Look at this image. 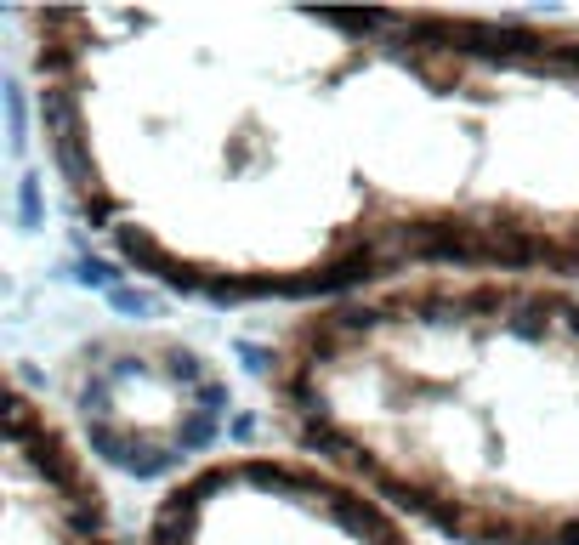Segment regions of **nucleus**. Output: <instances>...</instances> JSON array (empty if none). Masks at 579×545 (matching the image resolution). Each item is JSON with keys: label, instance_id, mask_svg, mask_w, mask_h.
<instances>
[{"label": "nucleus", "instance_id": "1", "mask_svg": "<svg viewBox=\"0 0 579 545\" xmlns=\"http://www.w3.org/2000/svg\"><path fill=\"white\" fill-rule=\"evenodd\" d=\"M296 438L307 455H324V460H358V443H352V432H341V426H330L324 415H301L296 421Z\"/></svg>", "mask_w": 579, "mask_h": 545}, {"label": "nucleus", "instance_id": "2", "mask_svg": "<svg viewBox=\"0 0 579 545\" xmlns=\"http://www.w3.org/2000/svg\"><path fill=\"white\" fill-rule=\"evenodd\" d=\"M40 125H46V137H52V142L80 137V131H74V97H69V86L46 80V91H40Z\"/></svg>", "mask_w": 579, "mask_h": 545}, {"label": "nucleus", "instance_id": "3", "mask_svg": "<svg viewBox=\"0 0 579 545\" xmlns=\"http://www.w3.org/2000/svg\"><path fill=\"white\" fill-rule=\"evenodd\" d=\"M347 347V335H341V324H335V318H318V324H307V330H301V352H307V364H330L335 352Z\"/></svg>", "mask_w": 579, "mask_h": 545}, {"label": "nucleus", "instance_id": "4", "mask_svg": "<svg viewBox=\"0 0 579 545\" xmlns=\"http://www.w3.org/2000/svg\"><path fill=\"white\" fill-rule=\"evenodd\" d=\"M86 449L97 460H108V466H125V460H131V443H125V432L114 421H86Z\"/></svg>", "mask_w": 579, "mask_h": 545}, {"label": "nucleus", "instance_id": "5", "mask_svg": "<svg viewBox=\"0 0 579 545\" xmlns=\"http://www.w3.org/2000/svg\"><path fill=\"white\" fill-rule=\"evenodd\" d=\"M324 511H330V523L341 528V534H369V528H375L369 506L364 500H352V494H324Z\"/></svg>", "mask_w": 579, "mask_h": 545}, {"label": "nucleus", "instance_id": "6", "mask_svg": "<svg viewBox=\"0 0 579 545\" xmlns=\"http://www.w3.org/2000/svg\"><path fill=\"white\" fill-rule=\"evenodd\" d=\"M216 438H222V426H216L211 415H199V409H193L188 421L176 426V455H199V449H211Z\"/></svg>", "mask_w": 579, "mask_h": 545}, {"label": "nucleus", "instance_id": "7", "mask_svg": "<svg viewBox=\"0 0 579 545\" xmlns=\"http://www.w3.org/2000/svg\"><path fill=\"white\" fill-rule=\"evenodd\" d=\"M0 97H6V137H12V154H23V148H29V108H23V86H18V80H6Z\"/></svg>", "mask_w": 579, "mask_h": 545}, {"label": "nucleus", "instance_id": "8", "mask_svg": "<svg viewBox=\"0 0 579 545\" xmlns=\"http://www.w3.org/2000/svg\"><path fill=\"white\" fill-rule=\"evenodd\" d=\"M80 409H86V421H108L114 415V375H86L80 381Z\"/></svg>", "mask_w": 579, "mask_h": 545}, {"label": "nucleus", "instance_id": "9", "mask_svg": "<svg viewBox=\"0 0 579 545\" xmlns=\"http://www.w3.org/2000/svg\"><path fill=\"white\" fill-rule=\"evenodd\" d=\"M74 284H86V290H103V296H114L120 290V273H114V262H97V256H80V262L69 267Z\"/></svg>", "mask_w": 579, "mask_h": 545}, {"label": "nucleus", "instance_id": "10", "mask_svg": "<svg viewBox=\"0 0 579 545\" xmlns=\"http://www.w3.org/2000/svg\"><path fill=\"white\" fill-rule=\"evenodd\" d=\"M279 398H284L290 409H301V415H313V409H324V404H318V381H313V370L284 375V381H279Z\"/></svg>", "mask_w": 579, "mask_h": 545}, {"label": "nucleus", "instance_id": "11", "mask_svg": "<svg viewBox=\"0 0 579 545\" xmlns=\"http://www.w3.org/2000/svg\"><path fill=\"white\" fill-rule=\"evenodd\" d=\"M125 472H131V477H171L176 472V455H171V449H137V443H131Z\"/></svg>", "mask_w": 579, "mask_h": 545}, {"label": "nucleus", "instance_id": "12", "mask_svg": "<svg viewBox=\"0 0 579 545\" xmlns=\"http://www.w3.org/2000/svg\"><path fill=\"white\" fill-rule=\"evenodd\" d=\"M46 222V199H40V176H18V228H40Z\"/></svg>", "mask_w": 579, "mask_h": 545}, {"label": "nucleus", "instance_id": "13", "mask_svg": "<svg viewBox=\"0 0 579 545\" xmlns=\"http://www.w3.org/2000/svg\"><path fill=\"white\" fill-rule=\"evenodd\" d=\"M165 381H176V387H205V381H211V375H205V364H199V358H193V352H171V358H165Z\"/></svg>", "mask_w": 579, "mask_h": 545}, {"label": "nucleus", "instance_id": "14", "mask_svg": "<svg viewBox=\"0 0 579 545\" xmlns=\"http://www.w3.org/2000/svg\"><path fill=\"white\" fill-rule=\"evenodd\" d=\"M80 211H86L91 228H114V233H120V216H125L120 199H108V194H86V199H80Z\"/></svg>", "mask_w": 579, "mask_h": 545}, {"label": "nucleus", "instance_id": "15", "mask_svg": "<svg viewBox=\"0 0 579 545\" xmlns=\"http://www.w3.org/2000/svg\"><path fill=\"white\" fill-rule=\"evenodd\" d=\"M108 307H114V313H125V318H154V313H159V301L148 296V290H131V284H120V290L108 296Z\"/></svg>", "mask_w": 579, "mask_h": 545}, {"label": "nucleus", "instance_id": "16", "mask_svg": "<svg viewBox=\"0 0 579 545\" xmlns=\"http://www.w3.org/2000/svg\"><path fill=\"white\" fill-rule=\"evenodd\" d=\"M193 404H199V415H211V421H216L222 409H233V387H228V381H216V375H211L205 387L193 392Z\"/></svg>", "mask_w": 579, "mask_h": 545}, {"label": "nucleus", "instance_id": "17", "mask_svg": "<svg viewBox=\"0 0 579 545\" xmlns=\"http://www.w3.org/2000/svg\"><path fill=\"white\" fill-rule=\"evenodd\" d=\"M545 74L579 80V40H562V46H551V57H545Z\"/></svg>", "mask_w": 579, "mask_h": 545}, {"label": "nucleus", "instance_id": "18", "mask_svg": "<svg viewBox=\"0 0 579 545\" xmlns=\"http://www.w3.org/2000/svg\"><path fill=\"white\" fill-rule=\"evenodd\" d=\"M335 324H341V335H375L381 330V313H369V307H347V313H335Z\"/></svg>", "mask_w": 579, "mask_h": 545}, {"label": "nucleus", "instance_id": "19", "mask_svg": "<svg viewBox=\"0 0 579 545\" xmlns=\"http://www.w3.org/2000/svg\"><path fill=\"white\" fill-rule=\"evenodd\" d=\"M239 358H245V370H250V375H267V370H273V352L256 347V341H239Z\"/></svg>", "mask_w": 579, "mask_h": 545}, {"label": "nucleus", "instance_id": "20", "mask_svg": "<svg viewBox=\"0 0 579 545\" xmlns=\"http://www.w3.org/2000/svg\"><path fill=\"white\" fill-rule=\"evenodd\" d=\"M74 69V52L63 46H40V74H69Z\"/></svg>", "mask_w": 579, "mask_h": 545}, {"label": "nucleus", "instance_id": "21", "mask_svg": "<svg viewBox=\"0 0 579 545\" xmlns=\"http://www.w3.org/2000/svg\"><path fill=\"white\" fill-rule=\"evenodd\" d=\"M228 438H233V443H250V438H256V415H233V421H228Z\"/></svg>", "mask_w": 579, "mask_h": 545}, {"label": "nucleus", "instance_id": "22", "mask_svg": "<svg viewBox=\"0 0 579 545\" xmlns=\"http://www.w3.org/2000/svg\"><path fill=\"white\" fill-rule=\"evenodd\" d=\"M545 545H579V517H568V523H557L551 528V540Z\"/></svg>", "mask_w": 579, "mask_h": 545}]
</instances>
